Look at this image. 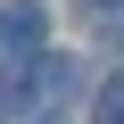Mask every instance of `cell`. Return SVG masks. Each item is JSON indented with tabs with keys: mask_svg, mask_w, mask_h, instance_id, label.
Here are the masks:
<instances>
[{
	"mask_svg": "<svg viewBox=\"0 0 124 124\" xmlns=\"http://www.w3.org/2000/svg\"><path fill=\"white\" fill-rule=\"evenodd\" d=\"M0 33H8L17 50H41V8H33V0H17V8L0 17Z\"/></svg>",
	"mask_w": 124,
	"mask_h": 124,
	"instance_id": "1",
	"label": "cell"
},
{
	"mask_svg": "<svg viewBox=\"0 0 124 124\" xmlns=\"http://www.w3.org/2000/svg\"><path fill=\"white\" fill-rule=\"evenodd\" d=\"M58 91H75V58H41V99H58Z\"/></svg>",
	"mask_w": 124,
	"mask_h": 124,
	"instance_id": "2",
	"label": "cell"
},
{
	"mask_svg": "<svg viewBox=\"0 0 124 124\" xmlns=\"http://www.w3.org/2000/svg\"><path fill=\"white\" fill-rule=\"evenodd\" d=\"M91 116H99V124H124V75L99 83V108H91Z\"/></svg>",
	"mask_w": 124,
	"mask_h": 124,
	"instance_id": "3",
	"label": "cell"
},
{
	"mask_svg": "<svg viewBox=\"0 0 124 124\" xmlns=\"http://www.w3.org/2000/svg\"><path fill=\"white\" fill-rule=\"evenodd\" d=\"M17 108H25V75H17V66H0V116H17Z\"/></svg>",
	"mask_w": 124,
	"mask_h": 124,
	"instance_id": "4",
	"label": "cell"
},
{
	"mask_svg": "<svg viewBox=\"0 0 124 124\" xmlns=\"http://www.w3.org/2000/svg\"><path fill=\"white\" fill-rule=\"evenodd\" d=\"M75 8H91V17H108V8H124V0H75Z\"/></svg>",
	"mask_w": 124,
	"mask_h": 124,
	"instance_id": "5",
	"label": "cell"
},
{
	"mask_svg": "<svg viewBox=\"0 0 124 124\" xmlns=\"http://www.w3.org/2000/svg\"><path fill=\"white\" fill-rule=\"evenodd\" d=\"M41 124H58V116H41Z\"/></svg>",
	"mask_w": 124,
	"mask_h": 124,
	"instance_id": "6",
	"label": "cell"
}]
</instances>
